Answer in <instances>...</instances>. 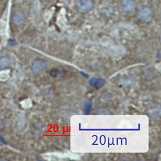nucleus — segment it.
<instances>
[{
    "instance_id": "obj_1",
    "label": "nucleus",
    "mask_w": 161,
    "mask_h": 161,
    "mask_svg": "<svg viewBox=\"0 0 161 161\" xmlns=\"http://www.w3.org/2000/svg\"><path fill=\"white\" fill-rule=\"evenodd\" d=\"M137 17L141 22L149 23L153 19V10L150 7L143 6L139 8Z\"/></svg>"
},
{
    "instance_id": "obj_2",
    "label": "nucleus",
    "mask_w": 161,
    "mask_h": 161,
    "mask_svg": "<svg viewBox=\"0 0 161 161\" xmlns=\"http://www.w3.org/2000/svg\"><path fill=\"white\" fill-rule=\"evenodd\" d=\"M47 65L46 62L42 60H36L31 65V71L35 75H40L44 73L47 69Z\"/></svg>"
},
{
    "instance_id": "obj_3",
    "label": "nucleus",
    "mask_w": 161,
    "mask_h": 161,
    "mask_svg": "<svg viewBox=\"0 0 161 161\" xmlns=\"http://www.w3.org/2000/svg\"><path fill=\"white\" fill-rule=\"evenodd\" d=\"M121 10L127 15L133 14L136 8V3L135 0H123L121 3Z\"/></svg>"
},
{
    "instance_id": "obj_4",
    "label": "nucleus",
    "mask_w": 161,
    "mask_h": 161,
    "mask_svg": "<svg viewBox=\"0 0 161 161\" xmlns=\"http://www.w3.org/2000/svg\"><path fill=\"white\" fill-rule=\"evenodd\" d=\"M94 8L93 0H80L77 3V10L81 14H86Z\"/></svg>"
},
{
    "instance_id": "obj_5",
    "label": "nucleus",
    "mask_w": 161,
    "mask_h": 161,
    "mask_svg": "<svg viewBox=\"0 0 161 161\" xmlns=\"http://www.w3.org/2000/svg\"><path fill=\"white\" fill-rule=\"evenodd\" d=\"M136 79L132 75H125L121 77V83L125 89H130L134 86L136 83Z\"/></svg>"
},
{
    "instance_id": "obj_6",
    "label": "nucleus",
    "mask_w": 161,
    "mask_h": 161,
    "mask_svg": "<svg viewBox=\"0 0 161 161\" xmlns=\"http://www.w3.org/2000/svg\"><path fill=\"white\" fill-rule=\"evenodd\" d=\"M147 114L153 118H158L161 116V106L158 104H152L147 109Z\"/></svg>"
},
{
    "instance_id": "obj_7",
    "label": "nucleus",
    "mask_w": 161,
    "mask_h": 161,
    "mask_svg": "<svg viewBox=\"0 0 161 161\" xmlns=\"http://www.w3.org/2000/svg\"><path fill=\"white\" fill-rule=\"evenodd\" d=\"M25 16L22 11H16L12 16V22L16 26H20L24 22Z\"/></svg>"
},
{
    "instance_id": "obj_8",
    "label": "nucleus",
    "mask_w": 161,
    "mask_h": 161,
    "mask_svg": "<svg viewBox=\"0 0 161 161\" xmlns=\"http://www.w3.org/2000/svg\"><path fill=\"white\" fill-rule=\"evenodd\" d=\"M89 83L91 86L99 89L104 86L105 81L102 78H92L89 81Z\"/></svg>"
},
{
    "instance_id": "obj_9",
    "label": "nucleus",
    "mask_w": 161,
    "mask_h": 161,
    "mask_svg": "<svg viewBox=\"0 0 161 161\" xmlns=\"http://www.w3.org/2000/svg\"><path fill=\"white\" fill-rule=\"evenodd\" d=\"M12 65V60L8 57H3L0 59V69L8 68Z\"/></svg>"
},
{
    "instance_id": "obj_10",
    "label": "nucleus",
    "mask_w": 161,
    "mask_h": 161,
    "mask_svg": "<svg viewBox=\"0 0 161 161\" xmlns=\"http://www.w3.org/2000/svg\"><path fill=\"white\" fill-rule=\"evenodd\" d=\"M92 103L91 101L86 102L83 104V112L86 114H90L91 111L92 110Z\"/></svg>"
},
{
    "instance_id": "obj_11",
    "label": "nucleus",
    "mask_w": 161,
    "mask_h": 161,
    "mask_svg": "<svg viewBox=\"0 0 161 161\" xmlns=\"http://www.w3.org/2000/svg\"><path fill=\"white\" fill-rule=\"evenodd\" d=\"M97 114L100 115H109L110 114V112L107 109L105 108H100L97 110Z\"/></svg>"
},
{
    "instance_id": "obj_12",
    "label": "nucleus",
    "mask_w": 161,
    "mask_h": 161,
    "mask_svg": "<svg viewBox=\"0 0 161 161\" xmlns=\"http://www.w3.org/2000/svg\"><path fill=\"white\" fill-rule=\"evenodd\" d=\"M0 140H1L3 143H5V141H4V139H3V138H1V136H0Z\"/></svg>"
}]
</instances>
